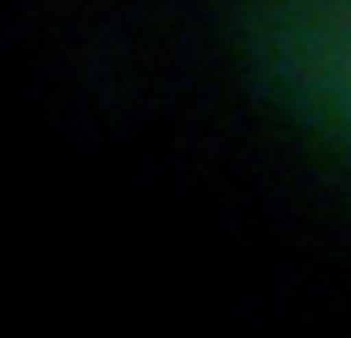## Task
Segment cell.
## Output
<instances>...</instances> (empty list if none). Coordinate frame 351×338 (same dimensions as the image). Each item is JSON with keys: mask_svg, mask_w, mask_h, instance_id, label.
Instances as JSON below:
<instances>
[{"mask_svg": "<svg viewBox=\"0 0 351 338\" xmlns=\"http://www.w3.org/2000/svg\"><path fill=\"white\" fill-rule=\"evenodd\" d=\"M265 49L302 105L351 135V0H284L265 18Z\"/></svg>", "mask_w": 351, "mask_h": 338, "instance_id": "obj_1", "label": "cell"}]
</instances>
